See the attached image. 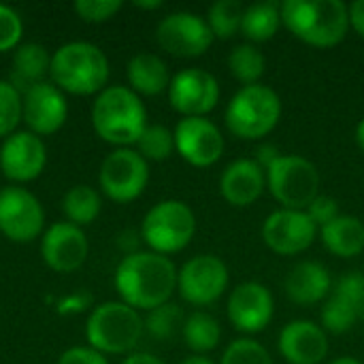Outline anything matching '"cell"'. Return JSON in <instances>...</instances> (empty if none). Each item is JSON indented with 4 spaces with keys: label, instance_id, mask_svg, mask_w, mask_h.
<instances>
[{
    "label": "cell",
    "instance_id": "obj_35",
    "mask_svg": "<svg viewBox=\"0 0 364 364\" xmlns=\"http://www.w3.org/2000/svg\"><path fill=\"white\" fill-rule=\"evenodd\" d=\"M220 364H273L271 354L254 339H235L222 356Z\"/></svg>",
    "mask_w": 364,
    "mask_h": 364
},
{
    "label": "cell",
    "instance_id": "obj_47",
    "mask_svg": "<svg viewBox=\"0 0 364 364\" xmlns=\"http://www.w3.org/2000/svg\"><path fill=\"white\" fill-rule=\"evenodd\" d=\"M356 143H358V147L364 151V117L358 122V126H356Z\"/></svg>",
    "mask_w": 364,
    "mask_h": 364
},
{
    "label": "cell",
    "instance_id": "obj_15",
    "mask_svg": "<svg viewBox=\"0 0 364 364\" xmlns=\"http://www.w3.org/2000/svg\"><path fill=\"white\" fill-rule=\"evenodd\" d=\"M177 154L196 168L215 164L224 154V136L207 117H183L173 130Z\"/></svg>",
    "mask_w": 364,
    "mask_h": 364
},
{
    "label": "cell",
    "instance_id": "obj_34",
    "mask_svg": "<svg viewBox=\"0 0 364 364\" xmlns=\"http://www.w3.org/2000/svg\"><path fill=\"white\" fill-rule=\"evenodd\" d=\"M320 318H322V328L331 335H343V333L352 331L356 326V322L360 320L358 314L335 294L324 303Z\"/></svg>",
    "mask_w": 364,
    "mask_h": 364
},
{
    "label": "cell",
    "instance_id": "obj_2",
    "mask_svg": "<svg viewBox=\"0 0 364 364\" xmlns=\"http://www.w3.org/2000/svg\"><path fill=\"white\" fill-rule=\"evenodd\" d=\"M92 126L105 143L130 147L147 128V109L128 85H107L92 105Z\"/></svg>",
    "mask_w": 364,
    "mask_h": 364
},
{
    "label": "cell",
    "instance_id": "obj_5",
    "mask_svg": "<svg viewBox=\"0 0 364 364\" xmlns=\"http://www.w3.org/2000/svg\"><path fill=\"white\" fill-rule=\"evenodd\" d=\"M282 119L279 94L262 83L241 87L228 102L224 122L230 134L245 141H258L275 130Z\"/></svg>",
    "mask_w": 364,
    "mask_h": 364
},
{
    "label": "cell",
    "instance_id": "obj_42",
    "mask_svg": "<svg viewBox=\"0 0 364 364\" xmlns=\"http://www.w3.org/2000/svg\"><path fill=\"white\" fill-rule=\"evenodd\" d=\"M350 26L364 36V0H356L350 4Z\"/></svg>",
    "mask_w": 364,
    "mask_h": 364
},
{
    "label": "cell",
    "instance_id": "obj_30",
    "mask_svg": "<svg viewBox=\"0 0 364 364\" xmlns=\"http://www.w3.org/2000/svg\"><path fill=\"white\" fill-rule=\"evenodd\" d=\"M245 6L239 0H218L207 11V23L215 38L228 41L241 32Z\"/></svg>",
    "mask_w": 364,
    "mask_h": 364
},
{
    "label": "cell",
    "instance_id": "obj_46",
    "mask_svg": "<svg viewBox=\"0 0 364 364\" xmlns=\"http://www.w3.org/2000/svg\"><path fill=\"white\" fill-rule=\"evenodd\" d=\"M181 364H215V363H211L209 358H205V356H196V354H192V356H188L186 360Z\"/></svg>",
    "mask_w": 364,
    "mask_h": 364
},
{
    "label": "cell",
    "instance_id": "obj_13",
    "mask_svg": "<svg viewBox=\"0 0 364 364\" xmlns=\"http://www.w3.org/2000/svg\"><path fill=\"white\" fill-rule=\"evenodd\" d=\"M168 102L183 117H205L220 102V83L209 70L183 68L171 79Z\"/></svg>",
    "mask_w": 364,
    "mask_h": 364
},
{
    "label": "cell",
    "instance_id": "obj_25",
    "mask_svg": "<svg viewBox=\"0 0 364 364\" xmlns=\"http://www.w3.org/2000/svg\"><path fill=\"white\" fill-rule=\"evenodd\" d=\"M324 247L339 258H354L364 252V224L356 215H339L320 228Z\"/></svg>",
    "mask_w": 364,
    "mask_h": 364
},
{
    "label": "cell",
    "instance_id": "obj_37",
    "mask_svg": "<svg viewBox=\"0 0 364 364\" xmlns=\"http://www.w3.org/2000/svg\"><path fill=\"white\" fill-rule=\"evenodd\" d=\"M21 34H23V21L19 13L6 4H0V51L17 49Z\"/></svg>",
    "mask_w": 364,
    "mask_h": 364
},
{
    "label": "cell",
    "instance_id": "obj_22",
    "mask_svg": "<svg viewBox=\"0 0 364 364\" xmlns=\"http://www.w3.org/2000/svg\"><path fill=\"white\" fill-rule=\"evenodd\" d=\"M331 273L316 260H303L290 269L286 277V294L296 305H316L331 292Z\"/></svg>",
    "mask_w": 364,
    "mask_h": 364
},
{
    "label": "cell",
    "instance_id": "obj_17",
    "mask_svg": "<svg viewBox=\"0 0 364 364\" xmlns=\"http://www.w3.org/2000/svg\"><path fill=\"white\" fill-rule=\"evenodd\" d=\"M90 243L83 228L70 222L51 224L41 239L43 262L55 273H75L87 260Z\"/></svg>",
    "mask_w": 364,
    "mask_h": 364
},
{
    "label": "cell",
    "instance_id": "obj_32",
    "mask_svg": "<svg viewBox=\"0 0 364 364\" xmlns=\"http://www.w3.org/2000/svg\"><path fill=\"white\" fill-rule=\"evenodd\" d=\"M143 322H145V331L154 339L166 341L177 333V328H183L186 320H183V311L179 309V305L168 301V303L147 311V318Z\"/></svg>",
    "mask_w": 364,
    "mask_h": 364
},
{
    "label": "cell",
    "instance_id": "obj_20",
    "mask_svg": "<svg viewBox=\"0 0 364 364\" xmlns=\"http://www.w3.org/2000/svg\"><path fill=\"white\" fill-rule=\"evenodd\" d=\"M277 350L288 364H320L328 356V335L311 320H294L282 328Z\"/></svg>",
    "mask_w": 364,
    "mask_h": 364
},
{
    "label": "cell",
    "instance_id": "obj_29",
    "mask_svg": "<svg viewBox=\"0 0 364 364\" xmlns=\"http://www.w3.org/2000/svg\"><path fill=\"white\" fill-rule=\"evenodd\" d=\"M228 68L232 73V77L243 83V87L247 85H256L260 83L264 70H267V60L262 55V51L256 45L243 43L237 45L230 55H228Z\"/></svg>",
    "mask_w": 364,
    "mask_h": 364
},
{
    "label": "cell",
    "instance_id": "obj_4",
    "mask_svg": "<svg viewBox=\"0 0 364 364\" xmlns=\"http://www.w3.org/2000/svg\"><path fill=\"white\" fill-rule=\"evenodd\" d=\"M49 77L66 94L98 96L109 81V60L98 45L70 41L53 51Z\"/></svg>",
    "mask_w": 364,
    "mask_h": 364
},
{
    "label": "cell",
    "instance_id": "obj_8",
    "mask_svg": "<svg viewBox=\"0 0 364 364\" xmlns=\"http://www.w3.org/2000/svg\"><path fill=\"white\" fill-rule=\"evenodd\" d=\"M267 188L282 209L305 211L320 190V175L311 160L303 156H284L267 168Z\"/></svg>",
    "mask_w": 364,
    "mask_h": 364
},
{
    "label": "cell",
    "instance_id": "obj_7",
    "mask_svg": "<svg viewBox=\"0 0 364 364\" xmlns=\"http://www.w3.org/2000/svg\"><path fill=\"white\" fill-rule=\"evenodd\" d=\"M196 235L194 211L177 198L156 203L141 222V239L156 254L168 256L186 250Z\"/></svg>",
    "mask_w": 364,
    "mask_h": 364
},
{
    "label": "cell",
    "instance_id": "obj_39",
    "mask_svg": "<svg viewBox=\"0 0 364 364\" xmlns=\"http://www.w3.org/2000/svg\"><path fill=\"white\" fill-rule=\"evenodd\" d=\"M307 211V215L311 218V222L316 224V226H326V224H331L335 218H339L341 213H339V205H337V200L335 198H331V196H322V194H318V198L305 209Z\"/></svg>",
    "mask_w": 364,
    "mask_h": 364
},
{
    "label": "cell",
    "instance_id": "obj_6",
    "mask_svg": "<svg viewBox=\"0 0 364 364\" xmlns=\"http://www.w3.org/2000/svg\"><path fill=\"white\" fill-rule=\"evenodd\" d=\"M145 333L141 314L122 301H107L92 309L85 337L90 348L100 354H128L132 352Z\"/></svg>",
    "mask_w": 364,
    "mask_h": 364
},
{
    "label": "cell",
    "instance_id": "obj_16",
    "mask_svg": "<svg viewBox=\"0 0 364 364\" xmlns=\"http://www.w3.org/2000/svg\"><path fill=\"white\" fill-rule=\"evenodd\" d=\"M47 166V147L30 130L13 132L0 147V171L15 183L34 181Z\"/></svg>",
    "mask_w": 364,
    "mask_h": 364
},
{
    "label": "cell",
    "instance_id": "obj_23",
    "mask_svg": "<svg viewBox=\"0 0 364 364\" xmlns=\"http://www.w3.org/2000/svg\"><path fill=\"white\" fill-rule=\"evenodd\" d=\"M126 77L130 90L139 96H158L168 92L171 75L166 62L156 53H136L126 66Z\"/></svg>",
    "mask_w": 364,
    "mask_h": 364
},
{
    "label": "cell",
    "instance_id": "obj_40",
    "mask_svg": "<svg viewBox=\"0 0 364 364\" xmlns=\"http://www.w3.org/2000/svg\"><path fill=\"white\" fill-rule=\"evenodd\" d=\"M92 303H94L92 294L85 292V290H79V292H73L68 296H62L58 301L55 309H58L60 316H77V314L87 311L92 307Z\"/></svg>",
    "mask_w": 364,
    "mask_h": 364
},
{
    "label": "cell",
    "instance_id": "obj_21",
    "mask_svg": "<svg viewBox=\"0 0 364 364\" xmlns=\"http://www.w3.org/2000/svg\"><path fill=\"white\" fill-rule=\"evenodd\" d=\"M267 188V171L252 158L230 162L220 177V194L232 207L254 205Z\"/></svg>",
    "mask_w": 364,
    "mask_h": 364
},
{
    "label": "cell",
    "instance_id": "obj_19",
    "mask_svg": "<svg viewBox=\"0 0 364 364\" xmlns=\"http://www.w3.org/2000/svg\"><path fill=\"white\" fill-rule=\"evenodd\" d=\"M273 309L275 303L271 290L258 282L239 284L228 296V320L245 335L264 331L273 320Z\"/></svg>",
    "mask_w": 364,
    "mask_h": 364
},
{
    "label": "cell",
    "instance_id": "obj_3",
    "mask_svg": "<svg viewBox=\"0 0 364 364\" xmlns=\"http://www.w3.org/2000/svg\"><path fill=\"white\" fill-rule=\"evenodd\" d=\"M279 9L282 23L318 49L339 45L350 30V9L341 0H286Z\"/></svg>",
    "mask_w": 364,
    "mask_h": 364
},
{
    "label": "cell",
    "instance_id": "obj_43",
    "mask_svg": "<svg viewBox=\"0 0 364 364\" xmlns=\"http://www.w3.org/2000/svg\"><path fill=\"white\" fill-rule=\"evenodd\" d=\"M279 158V149L277 147H273V145H269V143H262L260 147H258V156H256V162L267 171L275 160Z\"/></svg>",
    "mask_w": 364,
    "mask_h": 364
},
{
    "label": "cell",
    "instance_id": "obj_18",
    "mask_svg": "<svg viewBox=\"0 0 364 364\" xmlns=\"http://www.w3.org/2000/svg\"><path fill=\"white\" fill-rule=\"evenodd\" d=\"M23 98V122L36 136H49L58 132L68 117V102L64 92L51 81L32 85L21 94Z\"/></svg>",
    "mask_w": 364,
    "mask_h": 364
},
{
    "label": "cell",
    "instance_id": "obj_10",
    "mask_svg": "<svg viewBox=\"0 0 364 364\" xmlns=\"http://www.w3.org/2000/svg\"><path fill=\"white\" fill-rule=\"evenodd\" d=\"M228 267L213 254L190 258L177 273V290L181 299L194 307L215 303L228 288Z\"/></svg>",
    "mask_w": 364,
    "mask_h": 364
},
{
    "label": "cell",
    "instance_id": "obj_26",
    "mask_svg": "<svg viewBox=\"0 0 364 364\" xmlns=\"http://www.w3.org/2000/svg\"><path fill=\"white\" fill-rule=\"evenodd\" d=\"M282 26V9L277 2H256L245 6L241 32L252 43L271 41Z\"/></svg>",
    "mask_w": 364,
    "mask_h": 364
},
{
    "label": "cell",
    "instance_id": "obj_28",
    "mask_svg": "<svg viewBox=\"0 0 364 364\" xmlns=\"http://www.w3.org/2000/svg\"><path fill=\"white\" fill-rule=\"evenodd\" d=\"M102 200L92 186H73L62 198V211L66 220L79 228L90 226L100 215Z\"/></svg>",
    "mask_w": 364,
    "mask_h": 364
},
{
    "label": "cell",
    "instance_id": "obj_24",
    "mask_svg": "<svg viewBox=\"0 0 364 364\" xmlns=\"http://www.w3.org/2000/svg\"><path fill=\"white\" fill-rule=\"evenodd\" d=\"M51 68V55L41 43H23L15 49L9 81L23 94L36 83L47 81Z\"/></svg>",
    "mask_w": 364,
    "mask_h": 364
},
{
    "label": "cell",
    "instance_id": "obj_27",
    "mask_svg": "<svg viewBox=\"0 0 364 364\" xmlns=\"http://www.w3.org/2000/svg\"><path fill=\"white\" fill-rule=\"evenodd\" d=\"M181 335H183L186 346L196 356H205L207 352H211L220 346L222 328H220V322L211 314L194 311L186 318Z\"/></svg>",
    "mask_w": 364,
    "mask_h": 364
},
{
    "label": "cell",
    "instance_id": "obj_38",
    "mask_svg": "<svg viewBox=\"0 0 364 364\" xmlns=\"http://www.w3.org/2000/svg\"><path fill=\"white\" fill-rule=\"evenodd\" d=\"M122 2L119 0H77L75 13L90 23L109 21L115 13H119Z\"/></svg>",
    "mask_w": 364,
    "mask_h": 364
},
{
    "label": "cell",
    "instance_id": "obj_31",
    "mask_svg": "<svg viewBox=\"0 0 364 364\" xmlns=\"http://www.w3.org/2000/svg\"><path fill=\"white\" fill-rule=\"evenodd\" d=\"M136 151L149 162H162L175 151V134L160 124H147L141 139L136 141Z\"/></svg>",
    "mask_w": 364,
    "mask_h": 364
},
{
    "label": "cell",
    "instance_id": "obj_9",
    "mask_svg": "<svg viewBox=\"0 0 364 364\" xmlns=\"http://www.w3.org/2000/svg\"><path fill=\"white\" fill-rule=\"evenodd\" d=\"M98 183L113 203H132L149 183V164L136 149L117 147L102 160Z\"/></svg>",
    "mask_w": 364,
    "mask_h": 364
},
{
    "label": "cell",
    "instance_id": "obj_33",
    "mask_svg": "<svg viewBox=\"0 0 364 364\" xmlns=\"http://www.w3.org/2000/svg\"><path fill=\"white\" fill-rule=\"evenodd\" d=\"M19 122H23V98L21 92L9 81H0V139L17 132Z\"/></svg>",
    "mask_w": 364,
    "mask_h": 364
},
{
    "label": "cell",
    "instance_id": "obj_45",
    "mask_svg": "<svg viewBox=\"0 0 364 364\" xmlns=\"http://www.w3.org/2000/svg\"><path fill=\"white\" fill-rule=\"evenodd\" d=\"M134 6L136 9H145V11H154V9L162 6V0H136Z\"/></svg>",
    "mask_w": 364,
    "mask_h": 364
},
{
    "label": "cell",
    "instance_id": "obj_44",
    "mask_svg": "<svg viewBox=\"0 0 364 364\" xmlns=\"http://www.w3.org/2000/svg\"><path fill=\"white\" fill-rule=\"evenodd\" d=\"M119 364H166V363H162L160 358H156V356H151V354L141 352V354H130V356H126V358H124Z\"/></svg>",
    "mask_w": 364,
    "mask_h": 364
},
{
    "label": "cell",
    "instance_id": "obj_36",
    "mask_svg": "<svg viewBox=\"0 0 364 364\" xmlns=\"http://www.w3.org/2000/svg\"><path fill=\"white\" fill-rule=\"evenodd\" d=\"M335 296H339L341 301H346L356 314L358 318H364V273L358 271H352V273H346L343 277H339L335 290H333Z\"/></svg>",
    "mask_w": 364,
    "mask_h": 364
},
{
    "label": "cell",
    "instance_id": "obj_11",
    "mask_svg": "<svg viewBox=\"0 0 364 364\" xmlns=\"http://www.w3.org/2000/svg\"><path fill=\"white\" fill-rule=\"evenodd\" d=\"M45 226L41 200L21 186L0 188V232L13 243L34 241Z\"/></svg>",
    "mask_w": 364,
    "mask_h": 364
},
{
    "label": "cell",
    "instance_id": "obj_1",
    "mask_svg": "<svg viewBox=\"0 0 364 364\" xmlns=\"http://www.w3.org/2000/svg\"><path fill=\"white\" fill-rule=\"evenodd\" d=\"M177 267L168 256L134 252L122 258L115 271V288L122 303L136 311H151L171 301L177 290Z\"/></svg>",
    "mask_w": 364,
    "mask_h": 364
},
{
    "label": "cell",
    "instance_id": "obj_48",
    "mask_svg": "<svg viewBox=\"0 0 364 364\" xmlns=\"http://www.w3.org/2000/svg\"><path fill=\"white\" fill-rule=\"evenodd\" d=\"M331 364H363V363H360V360H356V358H352V356H343V358L333 360Z\"/></svg>",
    "mask_w": 364,
    "mask_h": 364
},
{
    "label": "cell",
    "instance_id": "obj_14",
    "mask_svg": "<svg viewBox=\"0 0 364 364\" xmlns=\"http://www.w3.org/2000/svg\"><path fill=\"white\" fill-rule=\"evenodd\" d=\"M318 226L307 211L277 209L262 224V241L279 256H294L309 250L316 241Z\"/></svg>",
    "mask_w": 364,
    "mask_h": 364
},
{
    "label": "cell",
    "instance_id": "obj_41",
    "mask_svg": "<svg viewBox=\"0 0 364 364\" xmlns=\"http://www.w3.org/2000/svg\"><path fill=\"white\" fill-rule=\"evenodd\" d=\"M58 364H109L105 354L96 352L94 348H70L66 350L60 358H58Z\"/></svg>",
    "mask_w": 364,
    "mask_h": 364
},
{
    "label": "cell",
    "instance_id": "obj_12",
    "mask_svg": "<svg viewBox=\"0 0 364 364\" xmlns=\"http://www.w3.org/2000/svg\"><path fill=\"white\" fill-rule=\"evenodd\" d=\"M213 32L205 17L190 11H175L162 17V21L156 28V41L158 45L177 58H198L203 55L211 43Z\"/></svg>",
    "mask_w": 364,
    "mask_h": 364
}]
</instances>
